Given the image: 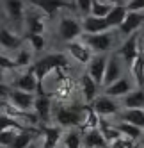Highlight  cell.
<instances>
[{"label":"cell","instance_id":"cell-1","mask_svg":"<svg viewBox=\"0 0 144 148\" xmlns=\"http://www.w3.org/2000/svg\"><path fill=\"white\" fill-rule=\"evenodd\" d=\"M64 66H68V61H66L64 56H60V54H52V56H46V57H43V59H39L36 64L32 66V70H34L36 77H37V80H39L41 89H43V80H45L46 75H50L54 70L64 68ZM43 91H45V89H43Z\"/></svg>","mask_w":144,"mask_h":148},{"label":"cell","instance_id":"cell-2","mask_svg":"<svg viewBox=\"0 0 144 148\" xmlns=\"http://www.w3.org/2000/svg\"><path fill=\"white\" fill-rule=\"evenodd\" d=\"M141 48H139V34H132L128 36V39L125 41V45L119 48V57L130 66V70L137 64V61L141 59Z\"/></svg>","mask_w":144,"mask_h":148},{"label":"cell","instance_id":"cell-3","mask_svg":"<svg viewBox=\"0 0 144 148\" xmlns=\"http://www.w3.org/2000/svg\"><path fill=\"white\" fill-rule=\"evenodd\" d=\"M59 36L62 38L64 41L71 43V41H77L84 36V30H82V23L75 18H69V16H64L60 18L59 22Z\"/></svg>","mask_w":144,"mask_h":148},{"label":"cell","instance_id":"cell-4","mask_svg":"<svg viewBox=\"0 0 144 148\" xmlns=\"http://www.w3.org/2000/svg\"><path fill=\"white\" fill-rule=\"evenodd\" d=\"M82 41L96 54H107L112 47V38L110 32H101V34H84L82 36Z\"/></svg>","mask_w":144,"mask_h":148},{"label":"cell","instance_id":"cell-5","mask_svg":"<svg viewBox=\"0 0 144 148\" xmlns=\"http://www.w3.org/2000/svg\"><path fill=\"white\" fill-rule=\"evenodd\" d=\"M86 114L73 107H60L55 112V120L59 127H82Z\"/></svg>","mask_w":144,"mask_h":148},{"label":"cell","instance_id":"cell-6","mask_svg":"<svg viewBox=\"0 0 144 148\" xmlns=\"http://www.w3.org/2000/svg\"><path fill=\"white\" fill-rule=\"evenodd\" d=\"M9 103L14 111H20V112H29L30 109L34 107V102H36V97L32 93H27V91H20V89H11L9 93Z\"/></svg>","mask_w":144,"mask_h":148},{"label":"cell","instance_id":"cell-7","mask_svg":"<svg viewBox=\"0 0 144 148\" xmlns=\"http://www.w3.org/2000/svg\"><path fill=\"white\" fill-rule=\"evenodd\" d=\"M107 62L109 57L105 54H98L91 59V62L87 64V75L94 80L98 86L103 84V77H105V70H107Z\"/></svg>","mask_w":144,"mask_h":148},{"label":"cell","instance_id":"cell-8","mask_svg":"<svg viewBox=\"0 0 144 148\" xmlns=\"http://www.w3.org/2000/svg\"><path fill=\"white\" fill-rule=\"evenodd\" d=\"M14 89H20V91H27V93H39V95H45V91L41 89L39 86V80L36 77V73L34 70L30 68L27 73H23L22 77H18L14 80Z\"/></svg>","mask_w":144,"mask_h":148},{"label":"cell","instance_id":"cell-9","mask_svg":"<svg viewBox=\"0 0 144 148\" xmlns=\"http://www.w3.org/2000/svg\"><path fill=\"white\" fill-rule=\"evenodd\" d=\"M29 2L32 4V5H36V7H39L48 18H52L59 9H64V7L73 9L75 7V4L73 2H68V0H29Z\"/></svg>","mask_w":144,"mask_h":148},{"label":"cell","instance_id":"cell-10","mask_svg":"<svg viewBox=\"0 0 144 148\" xmlns=\"http://www.w3.org/2000/svg\"><path fill=\"white\" fill-rule=\"evenodd\" d=\"M68 52H69V56L77 59L80 64H89L91 59L94 57L92 56V50L84 43V41H71V43H68Z\"/></svg>","mask_w":144,"mask_h":148},{"label":"cell","instance_id":"cell-11","mask_svg":"<svg viewBox=\"0 0 144 148\" xmlns=\"http://www.w3.org/2000/svg\"><path fill=\"white\" fill-rule=\"evenodd\" d=\"M92 112L96 116H110L118 112V103L112 100L110 97L103 95V97H96L94 102H92Z\"/></svg>","mask_w":144,"mask_h":148},{"label":"cell","instance_id":"cell-12","mask_svg":"<svg viewBox=\"0 0 144 148\" xmlns=\"http://www.w3.org/2000/svg\"><path fill=\"white\" fill-rule=\"evenodd\" d=\"M82 30H84V34H101V32H109L110 27L105 18H96L89 14L82 22Z\"/></svg>","mask_w":144,"mask_h":148},{"label":"cell","instance_id":"cell-13","mask_svg":"<svg viewBox=\"0 0 144 148\" xmlns=\"http://www.w3.org/2000/svg\"><path fill=\"white\" fill-rule=\"evenodd\" d=\"M123 68H121V62L118 59V56H110L109 62H107V70H105V77H103V86H110L114 84L116 80H119L123 77Z\"/></svg>","mask_w":144,"mask_h":148},{"label":"cell","instance_id":"cell-14","mask_svg":"<svg viewBox=\"0 0 144 148\" xmlns=\"http://www.w3.org/2000/svg\"><path fill=\"white\" fill-rule=\"evenodd\" d=\"M144 23V16L142 13H130L126 14L125 18V22L121 23L119 30H121V34H125V36H132V34H135L137 32V29Z\"/></svg>","mask_w":144,"mask_h":148},{"label":"cell","instance_id":"cell-15","mask_svg":"<svg viewBox=\"0 0 144 148\" xmlns=\"http://www.w3.org/2000/svg\"><path fill=\"white\" fill-rule=\"evenodd\" d=\"M133 91L132 89V82L125 77H121L119 80H116L114 84H110V86L105 88V95L110 98H119V97H126V95Z\"/></svg>","mask_w":144,"mask_h":148},{"label":"cell","instance_id":"cell-16","mask_svg":"<svg viewBox=\"0 0 144 148\" xmlns=\"http://www.w3.org/2000/svg\"><path fill=\"white\" fill-rule=\"evenodd\" d=\"M126 14H128L126 5H112L110 13L105 16V20H107V23H109L110 29H112V27H121V23L125 22Z\"/></svg>","mask_w":144,"mask_h":148},{"label":"cell","instance_id":"cell-17","mask_svg":"<svg viewBox=\"0 0 144 148\" xmlns=\"http://www.w3.org/2000/svg\"><path fill=\"white\" fill-rule=\"evenodd\" d=\"M125 109H144V89H133L123 98Z\"/></svg>","mask_w":144,"mask_h":148},{"label":"cell","instance_id":"cell-18","mask_svg":"<svg viewBox=\"0 0 144 148\" xmlns=\"http://www.w3.org/2000/svg\"><path fill=\"white\" fill-rule=\"evenodd\" d=\"M121 121L144 129V109H125L121 112Z\"/></svg>","mask_w":144,"mask_h":148},{"label":"cell","instance_id":"cell-19","mask_svg":"<svg viewBox=\"0 0 144 148\" xmlns=\"http://www.w3.org/2000/svg\"><path fill=\"white\" fill-rule=\"evenodd\" d=\"M62 136L60 127H45L43 130V148H57V143Z\"/></svg>","mask_w":144,"mask_h":148},{"label":"cell","instance_id":"cell-20","mask_svg":"<svg viewBox=\"0 0 144 148\" xmlns=\"http://www.w3.org/2000/svg\"><path fill=\"white\" fill-rule=\"evenodd\" d=\"M50 109H52V102H50V97L46 95H39L36 97V102H34V111L37 114L39 120H48L50 118Z\"/></svg>","mask_w":144,"mask_h":148},{"label":"cell","instance_id":"cell-21","mask_svg":"<svg viewBox=\"0 0 144 148\" xmlns=\"http://www.w3.org/2000/svg\"><path fill=\"white\" fill-rule=\"evenodd\" d=\"M22 45V38H18L7 29H0V47L5 50H18Z\"/></svg>","mask_w":144,"mask_h":148},{"label":"cell","instance_id":"cell-22","mask_svg":"<svg viewBox=\"0 0 144 148\" xmlns=\"http://www.w3.org/2000/svg\"><path fill=\"white\" fill-rule=\"evenodd\" d=\"M86 146L87 148H103L107 146V139L103 137V134H101L100 129H92L86 134V139H84Z\"/></svg>","mask_w":144,"mask_h":148},{"label":"cell","instance_id":"cell-23","mask_svg":"<svg viewBox=\"0 0 144 148\" xmlns=\"http://www.w3.org/2000/svg\"><path fill=\"white\" fill-rule=\"evenodd\" d=\"M116 127H118V130L121 132V136L126 137L128 141H137V139H141L142 134H144L142 129H139V127H133V125H130V123H125V121L118 123Z\"/></svg>","mask_w":144,"mask_h":148},{"label":"cell","instance_id":"cell-24","mask_svg":"<svg viewBox=\"0 0 144 148\" xmlns=\"http://www.w3.org/2000/svg\"><path fill=\"white\" fill-rule=\"evenodd\" d=\"M80 86H82V93H84V98L87 100V102H94V98H96V89H98V84L92 80L87 73L84 77H82V80H80Z\"/></svg>","mask_w":144,"mask_h":148},{"label":"cell","instance_id":"cell-25","mask_svg":"<svg viewBox=\"0 0 144 148\" xmlns=\"http://www.w3.org/2000/svg\"><path fill=\"white\" fill-rule=\"evenodd\" d=\"M4 130H25V127L9 114H0V132Z\"/></svg>","mask_w":144,"mask_h":148},{"label":"cell","instance_id":"cell-26","mask_svg":"<svg viewBox=\"0 0 144 148\" xmlns=\"http://www.w3.org/2000/svg\"><path fill=\"white\" fill-rule=\"evenodd\" d=\"M112 9V4L103 2V0H92V5H91V16H96V18H105Z\"/></svg>","mask_w":144,"mask_h":148},{"label":"cell","instance_id":"cell-27","mask_svg":"<svg viewBox=\"0 0 144 148\" xmlns=\"http://www.w3.org/2000/svg\"><path fill=\"white\" fill-rule=\"evenodd\" d=\"M32 139H34V132L30 129H25L22 132H18V136H16V139H14L11 148H27V146L32 145Z\"/></svg>","mask_w":144,"mask_h":148},{"label":"cell","instance_id":"cell-28","mask_svg":"<svg viewBox=\"0 0 144 148\" xmlns=\"http://www.w3.org/2000/svg\"><path fill=\"white\" fill-rule=\"evenodd\" d=\"M27 30H29V34H43L45 32V22H43V18L41 16H29L27 18Z\"/></svg>","mask_w":144,"mask_h":148},{"label":"cell","instance_id":"cell-29","mask_svg":"<svg viewBox=\"0 0 144 148\" xmlns=\"http://www.w3.org/2000/svg\"><path fill=\"white\" fill-rule=\"evenodd\" d=\"M5 9H7V14L14 20L23 16V2L22 0H5Z\"/></svg>","mask_w":144,"mask_h":148},{"label":"cell","instance_id":"cell-30","mask_svg":"<svg viewBox=\"0 0 144 148\" xmlns=\"http://www.w3.org/2000/svg\"><path fill=\"white\" fill-rule=\"evenodd\" d=\"M18 132H22V130H4V132H0V146H9L11 148L14 139H16V136Z\"/></svg>","mask_w":144,"mask_h":148},{"label":"cell","instance_id":"cell-31","mask_svg":"<svg viewBox=\"0 0 144 148\" xmlns=\"http://www.w3.org/2000/svg\"><path fill=\"white\" fill-rule=\"evenodd\" d=\"M29 43L32 45V50H36V52H41L45 48V38H43V34H29Z\"/></svg>","mask_w":144,"mask_h":148},{"label":"cell","instance_id":"cell-32","mask_svg":"<svg viewBox=\"0 0 144 148\" xmlns=\"http://www.w3.org/2000/svg\"><path fill=\"white\" fill-rule=\"evenodd\" d=\"M80 136L77 134V132H69V134H66V137H64V146L66 148H80Z\"/></svg>","mask_w":144,"mask_h":148},{"label":"cell","instance_id":"cell-33","mask_svg":"<svg viewBox=\"0 0 144 148\" xmlns=\"http://www.w3.org/2000/svg\"><path fill=\"white\" fill-rule=\"evenodd\" d=\"M30 59H32V54H30L29 50H20L18 57L14 59V62H16V66H29Z\"/></svg>","mask_w":144,"mask_h":148},{"label":"cell","instance_id":"cell-34","mask_svg":"<svg viewBox=\"0 0 144 148\" xmlns=\"http://www.w3.org/2000/svg\"><path fill=\"white\" fill-rule=\"evenodd\" d=\"M75 5L78 7V11L82 14L89 16L91 14V5H92V0H75Z\"/></svg>","mask_w":144,"mask_h":148},{"label":"cell","instance_id":"cell-35","mask_svg":"<svg viewBox=\"0 0 144 148\" xmlns=\"http://www.w3.org/2000/svg\"><path fill=\"white\" fill-rule=\"evenodd\" d=\"M126 9L130 13H141L144 11V0H130L126 4Z\"/></svg>","mask_w":144,"mask_h":148},{"label":"cell","instance_id":"cell-36","mask_svg":"<svg viewBox=\"0 0 144 148\" xmlns=\"http://www.w3.org/2000/svg\"><path fill=\"white\" fill-rule=\"evenodd\" d=\"M0 68H4V70H13L16 68V62L11 59V57H5L0 54Z\"/></svg>","mask_w":144,"mask_h":148},{"label":"cell","instance_id":"cell-37","mask_svg":"<svg viewBox=\"0 0 144 148\" xmlns=\"http://www.w3.org/2000/svg\"><path fill=\"white\" fill-rule=\"evenodd\" d=\"M9 93H11V88H9L7 84L0 82V100H4V98H9Z\"/></svg>","mask_w":144,"mask_h":148},{"label":"cell","instance_id":"cell-38","mask_svg":"<svg viewBox=\"0 0 144 148\" xmlns=\"http://www.w3.org/2000/svg\"><path fill=\"white\" fill-rule=\"evenodd\" d=\"M109 4H112V5H125V0H109Z\"/></svg>","mask_w":144,"mask_h":148},{"label":"cell","instance_id":"cell-39","mask_svg":"<svg viewBox=\"0 0 144 148\" xmlns=\"http://www.w3.org/2000/svg\"><path fill=\"white\" fill-rule=\"evenodd\" d=\"M4 71H5L4 68H0V82H2V80H4V75H5V73H4Z\"/></svg>","mask_w":144,"mask_h":148},{"label":"cell","instance_id":"cell-40","mask_svg":"<svg viewBox=\"0 0 144 148\" xmlns=\"http://www.w3.org/2000/svg\"><path fill=\"white\" fill-rule=\"evenodd\" d=\"M141 86H142V89H144V70H142V77H141Z\"/></svg>","mask_w":144,"mask_h":148},{"label":"cell","instance_id":"cell-41","mask_svg":"<svg viewBox=\"0 0 144 148\" xmlns=\"http://www.w3.org/2000/svg\"><path fill=\"white\" fill-rule=\"evenodd\" d=\"M141 62H142V66H144V50L141 52Z\"/></svg>","mask_w":144,"mask_h":148},{"label":"cell","instance_id":"cell-42","mask_svg":"<svg viewBox=\"0 0 144 148\" xmlns=\"http://www.w3.org/2000/svg\"><path fill=\"white\" fill-rule=\"evenodd\" d=\"M27 148H37V146H36V145L32 143V145H30V146H27Z\"/></svg>","mask_w":144,"mask_h":148},{"label":"cell","instance_id":"cell-43","mask_svg":"<svg viewBox=\"0 0 144 148\" xmlns=\"http://www.w3.org/2000/svg\"><path fill=\"white\" fill-rule=\"evenodd\" d=\"M141 141H142V146H144V134H142V137H141Z\"/></svg>","mask_w":144,"mask_h":148},{"label":"cell","instance_id":"cell-44","mask_svg":"<svg viewBox=\"0 0 144 148\" xmlns=\"http://www.w3.org/2000/svg\"><path fill=\"white\" fill-rule=\"evenodd\" d=\"M128 2H130V0H125V5H126V4H128Z\"/></svg>","mask_w":144,"mask_h":148},{"label":"cell","instance_id":"cell-45","mask_svg":"<svg viewBox=\"0 0 144 148\" xmlns=\"http://www.w3.org/2000/svg\"><path fill=\"white\" fill-rule=\"evenodd\" d=\"M0 148H4V146H0Z\"/></svg>","mask_w":144,"mask_h":148}]
</instances>
